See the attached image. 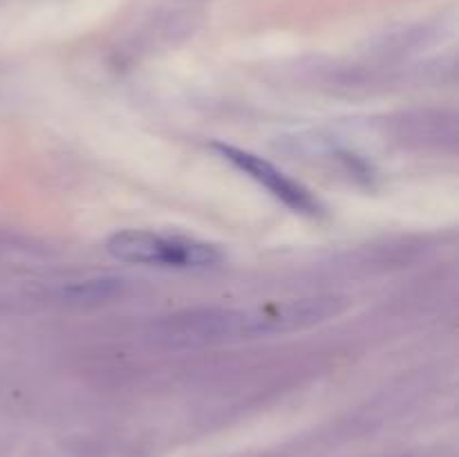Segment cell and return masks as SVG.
I'll return each instance as SVG.
<instances>
[{
    "instance_id": "1",
    "label": "cell",
    "mask_w": 459,
    "mask_h": 457,
    "mask_svg": "<svg viewBox=\"0 0 459 457\" xmlns=\"http://www.w3.org/2000/svg\"><path fill=\"white\" fill-rule=\"evenodd\" d=\"M345 303L334 296L325 298H299L285 303L258 305L238 312H202L188 316H175L169 336L184 343H206L229 336L278 334V332L303 330L336 316Z\"/></svg>"
},
{
    "instance_id": "2",
    "label": "cell",
    "mask_w": 459,
    "mask_h": 457,
    "mask_svg": "<svg viewBox=\"0 0 459 457\" xmlns=\"http://www.w3.org/2000/svg\"><path fill=\"white\" fill-rule=\"evenodd\" d=\"M108 251L112 258L130 264L175 269H209L222 263L224 254L211 242L193 240L182 236L126 228L108 237Z\"/></svg>"
},
{
    "instance_id": "3",
    "label": "cell",
    "mask_w": 459,
    "mask_h": 457,
    "mask_svg": "<svg viewBox=\"0 0 459 457\" xmlns=\"http://www.w3.org/2000/svg\"><path fill=\"white\" fill-rule=\"evenodd\" d=\"M211 148H213L224 161H229V164L236 166L238 170L249 175L254 182H258L260 186L267 188L276 200H281L282 204L290 206L296 213L318 215L323 211L321 202H318L303 184H299L296 179H291L290 175L278 170L272 161L263 160V157L254 155V152L249 151L231 146V143H213Z\"/></svg>"
}]
</instances>
